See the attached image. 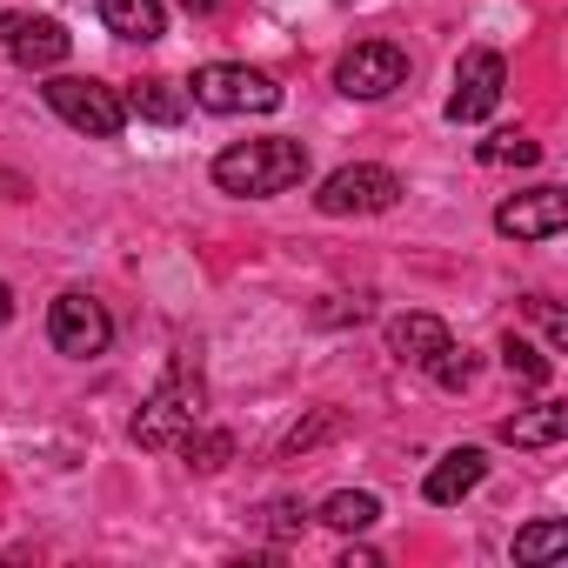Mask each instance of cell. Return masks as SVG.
<instances>
[{
	"label": "cell",
	"instance_id": "6da1fadb",
	"mask_svg": "<svg viewBox=\"0 0 568 568\" xmlns=\"http://www.w3.org/2000/svg\"><path fill=\"white\" fill-rule=\"evenodd\" d=\"M308 148L295 134H261V141H234L214 154V187L221 194H241V201H274L308 181Z\"/></svg>",
	"mask_w": 568,
	"mask_h": 568
},
{
	"label": "cell",
	"instance_id": "7a4b0ae2",
	"mask_svg": "<svg viewBox=\"0 0 568 568\" xmlns=\"http://www.w3.org/2000/svg\"><path fill=\"white\" fill-rule=\"evenodd\" d=\"M207 422V388H201V375H187V368H174L148 402H141V415H134V448H148V455H168V448H181L194 428Z\"/></svg>",
	"mask_w": 568,
	"mask_h": 568
},
{
	"label": "cell",
	"instance_id": "3957f363",
	"mask_svg": "<svg viewBox=\"0 0 568 568\" xmlns=\"http://www.w3.org/2000/svg\"><path fill=\"white\" fill-rule=\"evenodd\" d=\"M41 94H48V108H54L68 128H81L88 141H114V134L128 128L121 88H108V81H94V74H54Z\"/></svg>",
	"mask_w": 568,
	"mask_h": 568
},
{
	"label": "cell",
	"instance_id": "277c9868",
	"mask_svg": "<svg viewBox=\"0 0 568 568\" xmlns=\"http://www.w3.org/2000/svg\"><path fill=\"white\" fill-rule=\"evenodd\" d=\"M187 101L207 108V114H274L281 108V88L261 74V68H241V61H214L187 81Z\"/></svg>",
	"mask_w": 568,
	"mask_h": 568
},
{
	"label": "cell",
	"instance_id": "5b68a950",
	"mask_svg": "<svg viewBox=\"0 0 568 568\" xmlns=\"http://www.w3.org/2000/svg\"><path fill=\"white\" fill-rule=\"evenodd\" d=\"M402 201V174L395 168H375V161H355V168H335L322 187H315V207L328 221H348V214H388Z\"/></svg>",
	"mask_w": 568,
	"mask_h": 568
},
{
	"label": "cell",
	"instance_id": "8992f818",
	"mask_svg": "<svg viewBox=\"0 0 568 568\" xmlns=\"http://www.w3.org/2000/svg\"><path fill=\"white\" fill-rule=\"evenodd\" d=\"M48 342H54L68 362H94V355H108V342H114V315H108V302H94L88 288L54 295V308H48Z\"/></svg>",
	"mask_w": 568,
	"mask_h": 568
},
{
	"label": "cell",
	"instance_id": "52a82bcc",
	"mask_svg": "<svg viewBox=\"0 0 568 568\" xmlns=\"http://www.w3.org/2000/svg\"><path fill=\"white\" fill-rule=\"evenodd\" d=\"M335 88L348 101H388L395 88H408V54L395 41H355L335 61Z\"/></svg>",
	"mask_w": 568,
	"mask_h": 568
},
{
	"label": "cell",
	"instance_id": "ba28073f",
	"mask_svg": "<svg viewBox=\"0 0 568 568\" xmlns=\"http://www.w3.org/2000/svg\"><path fill=\"white\" fill-rule=\"evenodd\" d=\"M501 88H508V61L495 48H468L462 68H455V94H448V121L455 128H475L501 108Z\"/></svg>",
	"mask_w": 568,
	"mask_h": 568
},
{
	"label": "cell",
	"instance_id": "9c48e42d",
	"mask_svg": "<svg viewBox=\"0 0 568 568\" xmlns=\"http://www.w3.org/2000/svg\"><path fill=\"white\" fill-rule=\"evenodd\" d=\"M0 48H8L28 74H48L74 54V34L48 14H0Z\"/></svg>",
	"mask_w": 568,
	"mask_h": 568
},
{
	"label": "cell",
	"instance_id": "30bf717a",
	"mask_svg": "<svg viewBox=\"0 0 568 568\" xmlns=\"http://www.w3.org/2000/svg\"><path fill=\"white\" fill-rule=\"evenodd\" d=\"M561 227H568V194L561 187H528V194L495 207V234H508V241H555Z\"/></svg>",
	"mask_w": 568,
	"mask_h": 568
},
{
	"label": "cell",
	"instance_id": "8fae6325",
	"mask_svg": "<svg viewBox=\"0 0 568 568\" xmlns=\"http://www.w3.org/2000/svg\"><path fill=\"white\" fill-rule=\"evenodd\" d=\"M488 481V455L481 448H448L435 468H428V481H422V495L435 501V508H455L462 495H475Z\"/></svg>",
	"mask_w": 568,
	"mask_h": 568
},
{
	"label": "cell",
	"instance_id": "7c38bea8",
	"mask_svg": "<svg viewBox=\"0 0 568 568\" xmlns=\"http://www.w3.org/2000/svg\"><path fill=\"white\" fill-rule=\"evenodd\" d=\"M448 342H455V335H448L442 315H395V322H388V355L408 362V368H422V375H428V362H435Z\"/></svg>",
	"mask_w": 568,
	"mask_h": 568
},
{
	"label": "cell",
	"instance_id": "4fadbf2b",
	"mask_svg": "<svg viewBox=\"0 0 568 568\" xmlns=\"http://www.w3.org/2000/svg\"><path fill=\"white\" fill-rule=\"evenodd\" d=\"M94 8H101V28L114 34V41H161L168 34V8H161V0H94Z\"/></svg>",
	"mask_w": 568,
	"mask_h": 568
},
{
	"label": "cell",
	"instance_id": "5bb4252c",
	"mask_svg": "<svg viewBox=\"0 0 568 568\" xmlns=\"http://www.w3.org/2000/svg\"><path fill=\"white\" fill-rule=\"evenodd\" d=\"M561 435H568V402H535V408H521V415L501 422L508 448H555Z\"/></svg>",
	"mask_w": 568,
	"mask_h": 568
},
{
	"label": "cell",
	"instance_id": "9a60e30c",
	"mask_svg": "<svg viewBox=\"0 0 568 568\" xmlns=\"http://www.w3.org/2000/svg\"><path fill=\"white\" fill-rule=\"evenodd\" d=\"M128 101V114H141V121H154V128H181L187 121V88H174V81H141V88H128L121 94Z\"/></svg>",
	"mask_w": 568,
	"mask_h": 568
},
{
	"label": "cell",
	"instance_id": "2e32d148",
	"mask_svg": "<svg viewBox=\"0 0 568 568\" xmlns=\"http://www.w3.org/2000/svg\"><path fill=\"white\" fill-rule=\"evenodd\" d=\"M501 368H508L521 388H548V382H555V355H541V348H535L528 335H515V328L501 335Z\"/></svg>",
	"mask_w": 568,
	"mask_h": 568
},
{
	"label": "cell",
	"instance_id": "e0dca14e",
	"mask_svg": "<svg viewBox=\"0 0 568 568\" xmlns=\"http://www.w3.org/2000/svg\"><path fill=\"white\" fill-rule=\"evenodd\" d=\"M322 521H328V528H342V535H362V528H375V521H382V501H375L368 488H342V495H328V501H322Z\"/></svg>",
	"mask_w": 568,
	"mask_h": 568
},
{
	"label": "cell",
	"instance_id": "ac0fdd59",
	"mask_svg": "<svg viewBox=\"0 0 568 568\" xmlns=\"http://www.w3.org/2000/svg\"><path fill=\"white\" fill-rule=\"evenodd\" d=\"M328 435H342V408H315L308 422H295L288 435H281V462H295V455H315Z\"/></svg>",
	"mask_w": 568,
	"mask_h": 568
},
{
	"label": "cell",
	"instance_id": "d6986e66",
	"mask_svg": "<svg viewBox=\"0 0 568 568\" xmlns=\"http://www.w3.org/2000/svg\"><path fill=\"white\" fill-rule=\"evenodd\" d=\"M568 555V521H528L515 535V561H555Z\"/></svg>",
	"mask_w": 568,
	"mask_h": 568
},
{
	"label": "cell",
	"instance_id": "ffe728a7",
	"mask_svg": "<svg viewBox=\"0 0 568 568\" xmlns=\"http://www.w3.org/2000/svg\"><path fill=\"white\" fill-rule=\"evenodd\" d=\"M488 168H535L541 161V141H528V134H495V141H481L475 148Z\"/></svg>",
	"mask_w": 568,
	"mask_h": 568
},
{
	"label": "cell",
	"instance_id": "44dd1931",
	"mask_svg": "<svg viewBox=\"0 0 568 568\" xmlns=\"http://www.w3.org/2000/svg\"><path fill=\"white\" fill-rule=\"evenodd\" d=\"M181 455H187V468H201V475H214V468H227V455H234V442H227L221 428H194V435L181 442Z\"/></svg>",
	"mask_w": 568,
	"mask_h": 568
},
{
	"label": "cell",
	"instance_id": "7402d4cb",
	"mask_svg": "<svg viewBox=\"0 0 568 568\" xmlns=\"http://www.w3.org/2000/svg\"><path fill=\"white\" fill-rule=\"evenodd\" d=\"M261 528H267V541H295V535L308 528V508H302L295 495H281V501L261 508Z\"/></svg>",
	"mask_w": 568,
	"mask_h": 568
},
{
	"label": "cell",
	"instance_id": "603a6c76",
	"mask_svg": "<svg viewBox=\"0 0 568 568\" xmlns=\"http://www.w3.org/2000/svg\"><path fill=\"white\" fill-rule=\"evenodd\" d=\"M428 375H435V382H442V388H468V382H475V355H468V348H455V342H448V348H442V355H435V362H428Z\"/></svg>",
	"mask_w": 568,
	"mask_h": 568
},
{
	"label": "cell",
	"instance_id": "cb8c5ba5",
	"mask_svg": "<svg viewBox=\"0 0 568 568\" xmlns=\"http://www.w3.org/2000/svg\"><path fill=\"white\" fill-rule=\"evenodd\" d=\"M521 308H528V315L541 322V335H548V348H568V315H561V308H555L548 295H528Z\"/></svg>",
	"mask_w": 568,
	"mask_h": 568
},
{
	"label": "cell",
	"instance_id": "d4e9b609",
	"mask_svg": "<svg viewBox=\"0 0 568 568\" xmlns=\"http://www.w3.org/2000/svg\"><path fill=\"white\" fill-rule=\"evenodd\" d=\"M0 322H14V288L0 281Z\"/></svg>",
	"mask_w": 568,
	"mask_h": 568
},
{
	"label": "cell",
	"instance_id": "484cf974",
	"mask_svg": "<svg viewBox=\"0 0 568 568\" xmlns=\"http://www.w3.org/2000/svg\"><path fill=\"white\" fill-rule=\"evenodd\" d=\"M187 8H194V14H207V8H214V0H187Z\"/></svg>",
	"mask_w": 568,
	"mask_h": 568
}]
</instances>
